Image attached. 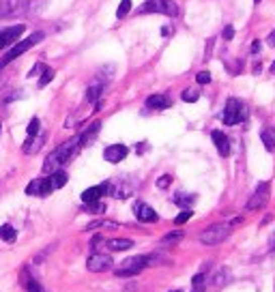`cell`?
Masks as SVG:
<instances>
[{
    "label": "cell",
    "mask_w": 275,
    "mask_h": 292,
    "mask_svg": "<svg viewBox=\"0 0 275 292\" xmlns=\"http://www.w3.org/2000/svg\"><path fill=\"white\" fill-rule=\"evenodd\" d=\"M80 151V135L78 137H71L64 144H60L56 151H52L50 155L45 157L43 161V174H52L56 170H60L71 157H76V153Z\"/></svg>",
    "instance_id": "obj_1"
},
{
    "label": "cell",
    "mask_w": 275,
    "mask_h": 292,
    "mask_svg": "<svg viewBox=\"0 0 275 292\" xmlns=\"http://www.w3.org/2000/svg\"><path fill=\"white\" fill-rule=\"evenodd\" d=\"M164 262V258L157 256V254H149V256H131L123 260V264L118 266V271H114L118 277H129V275H138L142 273L147 266H153V264H159Z\"/></svg>",
    "instance_id": "obj_2"
},
{
    "label": "cell",
    "mask_w": 275,
    "mask_h": 292,
    "mask_svg": "<svg viewBox=\"0 0 275 292\" xmlns=\"http://www.w3.org/2000/svg\"><path fill=\"white\" fill-rule=\"evenodd\" d=\"M45 0H0V18H13V15H26L41 9Z\"/></svg>",
    "instance_id": "obj_3"
},
{
    "label": "cell",
    "mask_w": 275,
    "mask_h": 292,
    "mask_svg": "<svg viewBox=\"0 0 275 292\" xmlns=\"http://www.w3.org/2000/svg\"><path fill=\"white\" fill-rule=\"evenodd\" d=\"M43 32L41 30H39V32H32V35L30 37H26V39H22V41L20 43H15L13 47H11V50H9V54H5L3 56V60H0V67H5V64H9V62H13L15 58H20V56L22 54H26L28 50H30V47L32 45H37V43H41L43 41Z\"/></svg>",
    "instance_id": "obj_4"
},
{
    "label": "cell",
    "mask_w": 275,
    "mask_h": 292,
    "mask_svg": "<svg viewBox=\"0 0 275 292\" xmlns=\"http://www.w3.org/2000/svg\"><path fill=\"white\" fill-rule=\"evenodd\" d=\"M138 13L144 15V13H161V15H168V18H176L179 15V7L172 0H147L138 7Z\"/></svg>",
    "instance_id": "obj_5"
},
{
    "label": "cell",
    "mask_w": 275,
    "mask_h": 292,
    "mask_svg": "<svg viewBox=\"0 0 275 292\" xmlns=\"http://www.w3.org/2000/svg\"><path fill=\"white\" fill-rule=\"evenodd\" d=\"M247 118V108H245V103L243 101H239V99H228V103H226V108L222 112V120H224V125H239V123H243V120Z\"/></svg>",
    "instance_id": "obj_6"
},
{
    "label": "cell",
    "mask_w": 275,
    "mask_h": 292,
    "mask_svg": "<svg viewBox=\"0 0 275 292\" xmlns=\"http://www.w3.org/2000/svg\"><path fill=\"white\" fill-rule=\"evenodd\" d=\"M230 232H232L230 224H213L200 234V243L202 245H220L230 237Z\"/></svg>",
    "instance_id": "obj_7"
},
{
    "label": "cell",
    "mask_w": 275,
    "mask_h": 292,
    "mask_svg": "<svg viewBox=\"0 0 275 292\" xmlns=\"http://www.w3.org/2000/svg\"><path fill=\"white\" fill-rule=\"evenodd\" d=\"M269 196H271V185L269 183H260L256 187V191L252 193V198L247 200L245 208L247 210H258V208H264L266 202H269Z\"/></svg>",
    "instance_id": "obj_8"
},
{
    "label": "cell",
    "mask_w": 275,
    "mask_h": 292,
    "mask_svg": "<svg viewBox=\"0 0 275 292\" xmlns=\"http://www.w3.org/2000/svg\"><path fill=\"white\" fill-rule=\"evenodd\" d=\"M112 264H114V260H112L110 254H99V251H95V254L86 260V269L93 271V273H101V271L112 269Z\"/></svg>",
    "instance_id": "obj_9"
},
{
    "label": "cell",
    "mask_w": 275,
    "mask_h": 292,
    "mask_svg": "<svg viewBox=\"0 0 275 292\" xmlns=\"http://www.w3.org/2000/svg\"><path fill=\"white\" fill-rule=\"evenodd\" d=\"M135 189V183L131 181V178H120L118 183H112L110 181V196H114L118 200H125L133 193Z\"/></svg>",
    "instance_id": "obj_10"
},
{
    "label": "cell",
    "mask_w": 275,
    "mask_h": 292,
    "mask_svg": "<svg viewBox=\"0 0 275 292\" xmlns=\"http://www.w3.org/2000/svg\"><path fill=\"white\" fill-rule=\"evenodd\" d=\"M24 30H26L24 24H15V26H9V28L0 30V52H3L7 45H11V43L18 41V37L22 35Z\"/></svg>",
    "instance_id": "obj_11"
},
{
    "label": "cell",
    "mask_w": 275,
    "mask_h": 292,
    "mask_svg": "<svg viewBox=\"0 0 275 292\" xmlns=\"http://www.w3.org/2000/svg\"><path fill=\"white\" fill-rule=\"evenodd\" d=\"M110 193V181L101 183V185H95V187H88L86 191H82V202L84 204H91V202H97L101 200L103 196Z\"/></svg>",
    "instance_id": "obj_12"
},
{
    "label": "cell",
    "mask_w": 275,
    "mask_h": 292,
    "mask_svg": "<svg viewBox=\"0 0 275 292\" xmlns=\"http://www.w3.org/2000/svg\"><path fill=\"white\" fill-rule=\"evenodd\" d=\"M133 215L138 217V222H144V224H153V222H157V213H155V208H151L147 202H140L138 200L135 204H133Z\"/></svg>",
    "instance_id": "obj_13"
},
{
    "label": "cell",
    "mask_w": 275,
    "mask_h": 292,
    "mask_svg": "<svg viewBox=\"0 0 275 292\" xmlns=\"http://www.w3.org/2000/svg\"><path fill=\"white\" fill-rule=\"evenodd\" d=\"M127 153H129V149L125 144H112L103 151V159L110 161V164H118V161H123L127 157Z\"/></svg>",
    "instance_id": "obj_14"
},
{
    "label": "cell",
    "mask_w": 275,
    "mask_h": 292,
    "mask_svg": "<svg viewBox=\"0 0 275 292\" xmlns=\"http://www.w3.org/2000/svg\"><path fill=\"white\" fill-rule=\"evenodd\" d=\"M26 193L28 196H47V193H52V187H50V181L45 178H35V181L28 183L26 187Z\"/></svg>",
    "instance_id": "obj_15"
},
{
    "label": "cell",
    "mask_w": 275,
    "mask_h": 292,
    "mask_svg": "<svg viewBox=\"0 0 275 292\" xmlns=\"http://www.w3.org/2000/svg\"><path fill=\"white\" fill-rule=\"evenodd\" d=\"M45 140H47V135H45V133H41V131H39L37 135H32V137H28V140L24 142L22 151L26 153V155H35V153H39V151L43 149Z\"/></svg>",
    "instance_id": "obj_16"
},
{
    "label": "cell",
    "mask_w": 275,
    "mask_h": 292,
    "mask_svg": "<svg viewBox=\"0 0 275 292\" xmlns=\"http://www.w3.org/2000/svg\"><path fill=\"white\" fill-rule=\"evenodd\" d=\"M211 137H213V142H215V146H217V153H220L222 157H228L230 155V140H228V135H226L224 131H215L211 133Z\"/></svg>",
    "instance_id": "obj_17"
},
{
    "label": "cell",
    "mask_w": 275,
    "mask_h": 292,
    "mask_svg": "<svg viewBox=\"0 0 275 292\" xmlns=\"http://www.w3.org/2000/svg\"><path fill=\"white\" fill-rule=\"evenodd\" d=\"M147 105L151 110H168L172 105V99L168 95H151L147 99Z\"/></svg>",
    "instance_id": "obj_18"
},
{
    "label": "cell",
    "mask_w": 275,
    "mask_h": 292,
    "mask_svg": "<svg viewBox=\"0 0 275 292\" xmlns=\"http://www.w3.org/2000/svg\"><path fill=\"white\" fill-rule=\"evenodd\" d=\"M99 129H101V123H99V120H95V123H91V127H88L84 133H80V149L91 144L97 137V133H99Z\"/></svg>",
    "instance_id": "obj_19"
},
{
    "label": "cell",
    "mask_w": 275,
    "mask_h": 292,
    "mask_svg": "<svg viewBox=\"0 0 275 292\" xmlns=\"http://www.w3.org/2000/svg\"><path fill=\"white\" fill-rule=\"evenodd\" d=\"M47 181H50L52 191H56V189H60V187H64V185H67L69 176H67V172H62V170H56V172L47 174Z\"/></svg>",
    "instance_id": "obj_20"
},
{
    "label": "cell",
    "mask_w": 275,
    "mask_h": 292,
    "mask_svg": "<svg viewBox=\"0 0 275 292\" xmlns=\"http://www.w3.org/2000/svg\"><path fill=\"white\" fill-rule=\"evenodd\" d=\"M103 88H106V84H103V82H95V84L88 86V91H86V103H95V105L99 103Z\"/></svg>",
    "instance_id": "obj_21"
},
{
    "label": "cell",
    "mask_w": 275,
    "mask_h": 292,
    "mask_svg": "<svg viewBox=\"0 0 275 292\" xmlns=\"http://www.w3.org/2000/svg\"><path fill=\"white\" fill-rule=\"evenodd\" d=\"M260 140H262V144H264V149H266V151H275V127H266V129H262Z\"/></svg>",
    "instance_id": "obj_22"
},
{
    "label": "cell",
    "mask_w": 275,
    "mask_h": 292,
    "mask_svg": "<svg viewBox=\"0 0 275 292\" xmlns=\"http://www.w3.org/2000/svg\"><path fill=\"white\" fill-rule=\"evenodd\" d=\"M106 245H108L110 251H125L129 247H133V241H129V239H110Z\"/></svg>",
    "instance_id": "obj_23"
},
{
    "label": "cell",
    "mask_w": 275,
    "mask_h": 292,
    "mask_svg": "<svg viewBox=\"0 0 275 292\" xmlns=\"http://www.w3.org/2000/svg\"><path fill=\"white\" fill-rule=\"evenodd\" d=\"M0 239H3L5 243H13L15 239H18V230H15L13 226H9V224L0 226Z\"/></svg>",
    "instance_id": "obj_24"
},
{
    "label": "cell",
    "mask_w": 275,
    "mask_h": 292,
    "mask_svg": "<svg viewBox=\"0 0 275 292\" xmlns=\"http://www.w3.org/2000/svg\"><path fill=\"white\" fill-rule=\"evenodd\" d=\"M193 200H196V196H189V193L179 191V193L174 196V204H179V206H183V208H189Z\"/></svg>",
    "instance_id": "obj_25"
},
{
    "label": "cell",
    "mask_w": 275,
    "mask_h": 292,
    "mask_svg": "<svg viewBox=\"0 0 275 292\" xmlns=\"http://www.w3.org/2000/svg\"><path fill=\"white\" fill-rule=\"evenodd\" d=\"M181 99H183L185 103H196V101L200 99V91H198V88H187V91H183Z\"/></svg>",
    "instance_id": "obj_26"
},
{
    "label": "cell",
    "mask_w": 275,
    "mask_h": 292,
    "mask_svg": "<svg viewBox=\"0 0 275 292\" xmlns=\"http://www.w3.org/2000/svg\"><path fill=\"white\" fill-rule=\"evenodd\" d=\"M84 210L86 213H106V204L101 200H97V202H91V204H84Z\"/></svg>",
    "instance_id": "obj_27"
},
{
    "label": "cell",
    "mask_w": 275,
    "mask_h": 292,
    "mask_svg": "<svg viewBox=\"0 0 275 292\" xmlns=\"http://www.w3.org/2000/svg\"><path fill=\"white\" fill-rule=\"evenodd\" d=\"M183 237H185V234H183L181 230H176V232H168L166 237L161 239V243H164V245H170V243H179Z\"/></svg>",
    "instance_id": "obj_28"
},
{
    "label": "cell",
    "mask_w": 275,
    "mask_h": 292,
    "mask_svg": "<svg viewBox=\"0 0 275 292\" xmlns=\"http://www.w3.org/2000/svg\"><path fill=\"white\" fill-rule=\"evenodd\" d=\"M54 80V69H50L47 67L43 73H41V78H39V88H43V86H47Z\"/></svg>",
    "instance_id": "obj_29"
},
{
    "label": "cell",
    "mask_w": 275,
    "mask_h": 292,
    "mask_svg": "<svg viewBox=\"0 0 275 292\" xmlns=\"http://www.w3.org/2000/svg\"><path fill=\"white\" fill-rule=\"evenodd\" d=\"M129 11H131V0H123V3L118 5V9H116V18H118V20L125 18Z\"/></svg>",
    "instance_id": "obj_30"
},
{
    "label": "cell",
    "mask_w": 275,
    "mask_h": 292,
    "mask_svg": "<svg viewBox=\"0 0 275 292\" xmlns=\"http://www.w3.org/2000/svg\"><path fill=\"white\" fill-rule=\"evenodd\" d=\"M39 129H41V123H39V118H32L30 123H28V129H26V135L32 137V135H37L39 133Z\"/></svg>",
    "instance_id": "obj_31"
},
{
    "label": "cell",
    "mask_w": 275,
    "mask_h": 292,
    "mask_svg": "<svg viewBox=\"0 0 275 292\" xmlns=\"http://www.w3.org/2000/svg\"><path fill=\"white\" fill-rule=\"evenodd\" d=\"M26 292H45V290H43V286H41V283H39L37 279L28 277V279H26Z\"/></svg>",
    "instance_id": "obj_32"
},
{
    "label": "cell",
    "mask_w": 275,
    "mask_h": 292,
    "mask_svg": "<svg viewBox=\"0 0 275 292\" xmlns=\"http://www.w3.org/2000/svg\"><path fill=\"white\" fill-rule=\"evenodd\" d=\"M191 215H193V213H191V208H185L183 213H179V215H176L174 224H179V226H181V224H185V222H189V219H191Z\"/></svg>",
    "instance_id": "obj_33"
},
{
    "label": "cell",
    "mask_w": 275,
    "mask_h": 292,
    "mask_svg": "<svg viewBox=\"0 0 275 292\" xmlns=\"http://www.w3.org/2000/svg\"><path fill=\"white\" fill-rule=\"evenodd\" d=\"M170 183H172V174H164V176H161L159 181H157V187H159V189H168Z\"/></svg>",
    "instance_id": "obj_34"
},
{
    "label": "cell",
    "mask_w": 275,
    "mask_h": 292,
    "mask_svg": "<svg viewBox=\"0 0 275 292\" xmlns=\"http://www.w3.org/2000/svg\"><path fill=\"white\" fill-rule=\"evenodd\" d=\"M196 82L198 84H209V82H211V73H209V71H200L198 76H196Z\"/></svg>",
    "instance_id": "obj_35"
},
{
    "label": "cell",
    "mask_w": 275,
    "mask_h": 292,
    "mask_svg": "<svg viewBox=\"0 0 275 292\" xmlns=\"http://www.w3.org/2000/svg\"><path fill=\"white\" fill-rule=\"evenodd\" d=\"M45 69H47V67H45V64H43V62H37V64H35V67H32V71L28 73V78H35V76H41V73H43Z\"/></svg>",
    "instance_id": "obj_36"
},
{
    "label": "cell",
    "mask_w": 275,
    "mask_h": 292,
    "mask_svg": "<svg viewBox=\"0 0 275 292\" xmlns=\"http://www.w3.org/2000/svg\"><path fill=\"white\" fill-rule=\"evenodd\" d=\"M207 281V271H202V273H198L196 275V277H193L191 279V283H193V286H196V288H200V283H204Z\"/></svg>",
    "instance_id": "obj_37"
},
{
    "label": "cell",
    "mask_w": 275,
    "mask_h": 292,
    "mask_svg": "<svg viewBox=\"0 0 275 292\" xmlns=\"http://www.w3.org/2000/svg\"><path fill=\"white\" fill-rule=\"evenodd\" d=\"M232 37H234V26H230V24H228V26L224 28V39H226V41H230Z\"/></svg>",
    "instance_id": "obj_38"
},
{
    "label": "cell",
    "mask_w": 275,
    "mask_h": 292,
    "mask_svg": "<svg viewBox=\"0 0 275 292\" xmlns=\"http://www.w3.org/2000/svg\"><path fill=\"white\" fill-rule=\"evenodd\" d=\"M226 279H228V269H222L220 273H217L215 283H222V281H226Z\"/></svg>",
    "instance_id": "obj_39"
},
{
    "label": "cell",
    "mask_w": 275,
    "mask_h": 292,
    "mask_svg": "<svg viewBox=\"0 0 275 292\" xmlns=\"http://www.w3.org/2000/svg\"><path fill=\"white\" fill-rule=\"evenodd\" d=\"M252 54H254V56H258V54H260V41H258V39H256V41L252 43Z\"/></svg>",
    "instance_id": "obj_40"
},
{
    "label": "cell",
    "mask_w": 275,
    "mask_h": 292,
    "mask_svg": "<svg viewBox=\"0 0 275 292\" xmlns=\"http://www.w3.org/2000/svg\"><path fill=\"white\" fill-rule=\"evenodd\" d=\"M266 43H269L271 47H275V30L271 32V35H269V37H266Z\"/></svg>",
    "instance_id": "obj_41"
},
{
    "label": "cell",
    "mask_w": 275,
    "mask_h": 292,
    "mask_svg": "<svg viewBox=\"0 0 275 292\" xmlns=\"http://www.w3.org/2000/svg\"><path fill=\"white\" fill-rule=\"evenodd\" d=\"M269 247L275 249V234H273V239H271V243H269Z\"/></svg>",
    "instance_id": "obj_42"
},
{
    "label": "cell",
    "mask_w": 275,
    "mask_h": 292,
    "mask_svg": "<svg viewBox=\"0 0 275 292\" xmlns=\"http://www.w3.org/2000/svg\"><path fill=\"white\" fill-rule=\"evenodd\" d=\"M271 73H275V62H273V64H271Z\"/></svg>",
    "instance_id": "obj_43"
},
{
    "label": "cell",
    "mask_w": 275,
    "mask_h": 292,
    "mask_svg": "<svg viewBox=\"0 0 275 292\" xmlns=\"http://www.w3.org/2000/svg\"><path fill=\"white\" fill-rule=\"evenodd\" d=\"M170 292H183V290H170Z\"/></svg>",
    "instance_id": "obj_44"
},
{
    "label": "cell",
    "mask_w": 275,
    "mask_h": 292,
    "mask_svg": "<svg viewBox=\"0 0 275 292\" xmlns=\"http://www.w3.org/2000/svg\"><path fill=\"white\" fill-rule=\"evenodd\" d=\"M254 3H256V5H258V3H260V0H254Z\"/></svg>",
    "instance_id": "obj_45"
}]
</instances>
